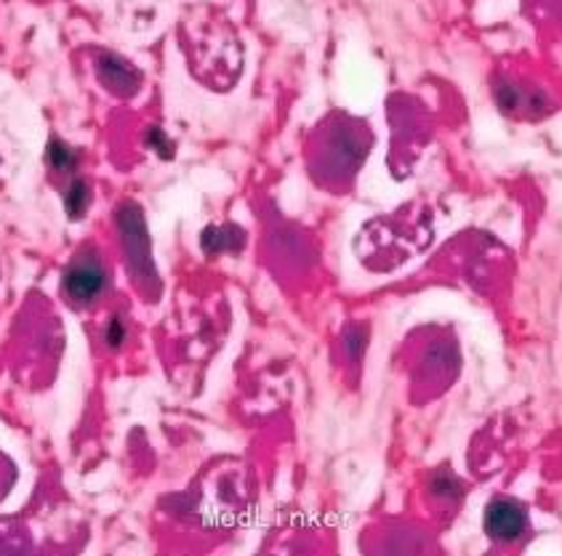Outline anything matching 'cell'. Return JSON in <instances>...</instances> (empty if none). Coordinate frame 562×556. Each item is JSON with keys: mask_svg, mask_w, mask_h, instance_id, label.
<instances>
[{"mask_svg": "<svg viewBox=\"0 0 562 556\" xmlns=\"http://www.w3.org/2000/svg\"><path fill=\"white\" fill-rule=\"evenodd\" d=\"M108 341L112 343V347H117V343L123 341V325H121V320H112V322H110V330H108Z\"/></svg>", "mask_w": 562, "mask_h": 556, "instance_id": "cell-8", "label": "cell"}, {"mask_svg": "<svg viewBox=\"0 0 562 556\" xmlns=\"http://www.w3.org/2000/svg\"><path fill=\"white\" fill-rule=\"evenodd\" d=\"M243 246V232L237 227H211L203 235V248L205 253H229L240 251Z\"/></svg>", "mask_w": 562, "mask_h": 556, "instance_id": "cell-5", "label": "cell"}, {"mask_svg": "<svg viewBox=\"0 0 562 556\" xmlns=\"http://www.w3.org/2000/svg\"><path fill=\"white\" fill-rule=\"evenodd\" d=\"M65 208L70 218H80L86 214V208H89V184L83 179H75L70 184L65 195Z\"/></svg>", "mask_w": 562, "mask_h": 556, "instance_id": "cell-6", "label": "cell"}, {"mask_svg": "<svg viewBox=\"0 0 562 556\" xmlns=\"http://www.w3.org/2000/svg\"><path fill=\"white\" fill-rule=\"evenodd\" d=\"M61 285H65L67 298H70L72 304H91L97 302V298L102 296L104 287H108V270H104V264L99 261V256L83 253L67 266Z\"/></svg>", "mask_w": 562, "mask_h": 556, "instance_id": "cell-2", "label": "cell"}, {"mask_svg": "<svg viewBox=\"0 0 562 556\" xmlns=\"http://www.w3.org/2000/svg\"><path fill=\"white\" fill-rule=\"evenodd\" d=\"M121 232H123V246H126L128 256V270L134 274L136 283H155V266L153 259H149V240L145 229V218H142V211L136 208L134 203L123 205L121 216Z\"/></svg>", "mask_w": 562, "mask_h": 556, "instance_id": "cell-1", "label": "cell"}, {"mask_svg": "<svg viewBox=\"0 0 562 556\" xmlns=\"http://www.w3.org/2000/svg\"><path fill=\"white\" fill-rule=\"evenodd\" d=\"M48 166L54 168V171H59V173H67V171H72L75 168V152L70 147H67L65 141H59V139H52V144H48Z\"/></svg>", "mask_w": 562, "mask_h": 556, "instance_id": "cell-7", "label": "cell"}, {"mask_svg": "<svg viewBox=\"0 0 562 556\" xmlns=\"http://www.w3.org/2000/svg\"><path fill=\"white\" fill-rule=\"evenodd\" d=\"M99 80L117 97H131V93L139 91L142 75L117 54H102L99 56Z\"/></svg>", "mask_w": 562, "mask_h": 556, "instance_id": "cell-4", "label": "cell"}, {"mask_svg": "<svg viewBox=\"0 0 562 556\" xmlns=\"http://www.w3.org/2000/svg\"><path fill=\"white\" fill-rule=\"evenodd\" d=\"M528 527L526 509L509 498H496L485 511V530L496 541H517Z\"/></svg>", "mask_w": 562, "mask_h": 556, "instance_id": "cell-3", "label": "cell"}]
</instances>
